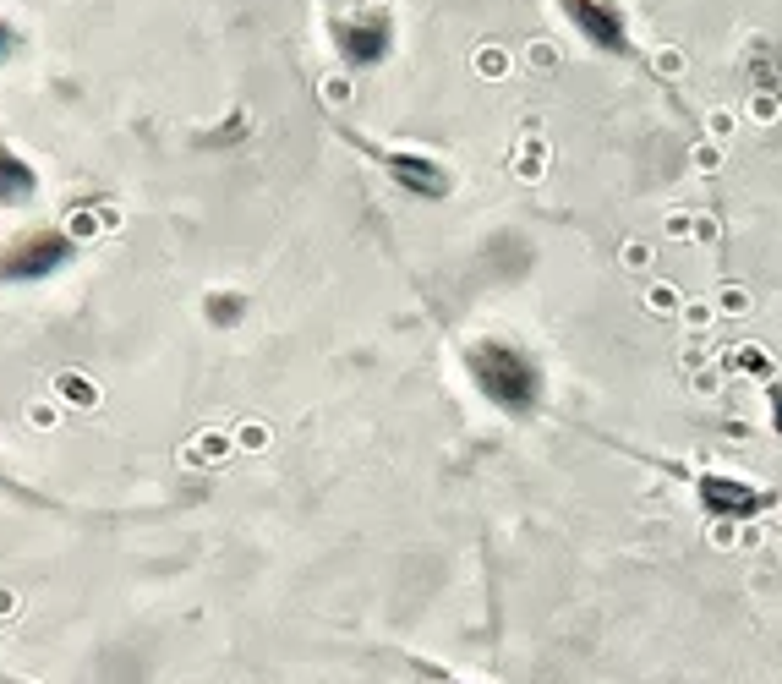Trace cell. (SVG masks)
<instances>
[{
    "label": "cell",
    "instance_id": "cell-1",
    "mask_svg": "<svg viewBox=\"0 0 782 684\" xmlns=\"http://www.w3.org/2000/svg\"><path fill=\"white\" fill-rule=\"evenodd\" d=\"M465 373H471L476 394H482L493 411L515 416V422H531V416L547 405V367L536 362L520 340H498V334L471 340Z\"/></svg>",
    "mask_w": 782,
    "mask_h": 684
},
{
    "label": "cell",
    "instance_id": "cell-2",
    "mask_svg": "<svg viewBox=\"0 0 782 684\" xmlns=\"http://www.w3.org/2000/svg\"><path fill=\"white\" fill-rule=\"evenodd\" d=\"M690 488H695V504L706 509L711 520H755L772 509V493L744 482V477H728V471H700Z\"/></svg>",
    "mask_w": 782,
    "mask_h": 684
},
{
    "label": "cell",
    "instance_id": "cell-3",
    "mask_svg": "<svg viewBox=\"0 0 782 684\" xmlns=\"http://www.w3.org/2000/svg\"><path fill=\"white\" fill-rule=\"evenodd\" d=\"M383 165H389V170H394V176H400L411 192H422V197H443V192H449V176H443V170H433L427 159L416 165V154H389Z\"/></svg>",
    "mask_w": 782,
    "mask_h": 684
},
{
    "label": "cell",
    "instance_id": "cell-4",
    "mask_svg": "<svg viewBox=\"0 0 782 684\" xmlns=\"http://www.w3.org/2000/svg\"><path fill=\"white\" fill-rule=\"evenodd\" d=\"M55 394H61L66 405H93V400H99V389H93L83 373H61V378H55Z\"/></svg>",
    "mask_w": 782,
    "mask_h": 684
},
{
    "label": "cell",
    "instance_id": "cell-5",
    "mask_svg": "<svg viewBox=\"0 0 782 684\" xmlns=\"http://www.w3.org/2000/svg\"><path fill=\"white\" fill-rule=\"evenodd\" d=\"M28 422L39 427V433H50V427H61V411H55L50 400H33V405H28Z\"/></svg>",
    "mask_w": 782,
    "mask_h": 684
},
{
    "label": "cell",
    "instance_id": "cell-6",
    "mask_svg": "<svg viewBox=\"0 0 782 684\" xmlns=\"http://www.w3.org/2000/svg\"><path fill=\"white\" fill-rule=\"evenodd\" d=\"M766 405H772V433H777V444H782V384H777V378L766 384Z\"/></svg>",
    "mask_w": 782,
    "mask_h": 684
},
{
    "label": "cell",
    "instance_id": "cell-7",
    "mask_svg": "<svg viewBox=\"0 0 782 684\" xmlns=\"http://www.w3.org/2000/svg\"><path fill=\"white\" fill-rule=\"evenodd\" d=\"M236 444H241V449H263V444H268V433H263V427H241Z\"/></svg>",
    "mask_w": 782,
    "mask_h": 684
}]
</instances>
